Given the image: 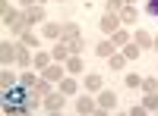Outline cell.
I'll list each match as a JSON object with an SVG mask.
<instances>
[{"label":"cell","mask_w":158,"mask_h":116,"mask_svg":"<svg viewBox=\"0 0 158 116\" xmlns=\"http://www.w3.org/2000/svg\"><path fill=\"white\" fill-rule=\"evenodd\" d=\"M63 100H67V94H63L60 88H54V91L41 100V107H44L48 113H60V110H63Z\"/></svg>","instance_id":"1"},{"label":"cell","mask_w":158,"mask_h":116,"mask_svg":"<svg viewBox=\"0 0 158 116\" xmlns=\"http://www.w3.org/2000/svg\"><path fill=\"white\" fill-rule=\"evenodd\" d=\"M95 100H98V113H111V110H117V94L111 91V88H101Z\"/></svg>","instance_id":"2"},{"label":"cell","mask_w":158,"mask_h":116,"mask_svg":"<svg viewBox=\"0 0 158 116\" xmlns=\"http://www.w3.org/2000/svg\"><path fill=\"white\" fill-rule=\"evenodd\" d=\"M120 13H108V9H104V16H101V22H98V28L104 32V35H114L117 28H120Z\"/></svg>","instance_id":"3"},{"label":"cell","mask_w":158,"mask_h":116,"mask_svg":"<svg viewBox=\"0 0 158 116\" xmlns=\"http://www.w3.org/2000/svg\"><path fill=\"white\" fill-rule=\"evenodd\" d=\"M22 16H25V22H29V25L48 22V13H44V6H41V3H35V6H25V9H22Z\"/></svg>","instance_id":"4"},{"label":"cell","mask_w":158,"mask_h":116,"mask_svg":"<svg viewBox=\"0 0 158 116\" xmlns=\"http://www.w3.org/2000/svg\"><path fill=\"white\" fill-rule=\"evenodd\" d=\"M76 113H79V116L98 113V100H95V97H89V94H79V97H76Z\"/></svg>","instance_id":"5"},{"label":"cell","mask_w":158,"mask_h":116,"mask_svg":"<svg viewBox=\"0 0 158 116\" xmlns=\"http://www.w3.org/2000/svg\"><path fill=\"white\" fill-rule=\"evenodd\" d=\"M41 75H44L48 82H60L63 75H70V72H67V66H63V63H57V60H54L51 66H44V69H41Z\"/></svg>","instance_id":"6"},{"label":"cell","mask_w":158,"mask_h":116,"mask_svg":"<svg viewBox=\"0 0 158 116\" xmlns=\"http://www.w3.org/2000/svg\"><path fill=\"white\" fill-rule=\"evenodd\" d=\"M44 25V28H41V35L48 38V41H60V38H63V22H41Z\"/></svg>","instance_id":"7"},{"label":"cell","mask_w":158,"mask_h":116,"mask_svg":"<svg viewBox=\"0 0 158 116\" xmlns=\"http://www.w3.org/2000/svg\"><path fill=\"white\" fill-rule=\"evenodd\" d=\"M16 50H19V44L3 41L0 44V63H3V66H13V63H16Z\"/></svg>","instance_id":"8"},{"label":"cell","mask_w":158,"mask_h":116,"mask_svg":"<svg viewBox=\"0 0 158 116\" xmlns=\"http://www.w3.org/2000/svg\"><path fill=\"white\" fill-rule=\"evenodd\" d=\"M16 85H19V72H13L10 66H3L0 69V88L10 91V88H16Z\"/></svg>","instance_id":"9"},{"label":"cell","mask_w":158,"mask_h":116,"mask_svg":"<svg viewBox=\"0 0 158 116\" xmlns=\"http://www.w3.org/2000/svg\"><path fill=\"white\" fill-rule=\"evenodd\" d=\"M51 57H54L57 63H67V60L73 57V50H70V44H67V41H63V38H60V41L54 44V50H51Z\"/></svg>","instance_id":"10"},{"label":"cell","mask_w":158,"mask_h":116,"mask_svg":"<svg viewBox=\"0 0 158 116\" xmlns=\"http://www.w3.org/2000/svg\"><path fill=\"white\" fill-rule=\"evenodd\" d=\"M51 63H54L51 50H35V60H32V69H35V72H41L44 66H51Z\"/></svg>","instance_id":"11"},{"label":"cell","mask_w":158,"mask_h":116,"mask_svg":"<svg viewBox=\"0 0 158 116\" xmlns=\"http://www.w3.org/2000/svg\"><path fill=\"white\" fill-rule=\"evenodd\" d=\"M51 91H54V82H48V79H44V75H41V79H38V82H35V88H32V94H35L38 100H44V97H48Z\"/></svg>","instance_id":"12"},{"label":"cell","mask_w":158,"mask_h":116,"mask_svg":"<svg viewBox=\"0 0 158 116\" xmlns=\"http://www.w3.org/2000/svg\"><path fill=\"white\" fill-rule=\"evenodd\" d=\"M32 60H35V50L29 54V47L19 44V50H16V66H19V69H32Z\"/></svg>","instance_id":"13"},{"label":"cell","mask_w":158,"mask_h":116,"mask_svg":"<svg viewBox=\"0 0 158 116\" xmlns=\"http://www.w3.org/2000/svg\"><path fill=\"white\" fill-rule=\"evenodd\" d=\"M57 88H60V91L67 94V97H76V91H79V85H76V79H73V75H63V79L57 82Z\"/></svg>","instance_id":"14"},{"label":"cell","mask_w":158,"mask_h":116,"mask_svg":"<svg viewBox=\"0 0 158 116\" xmlns=\"http://www.w3.org/2000/svg\"><path fill=\"white\" fill-rule=\"evenodd\" d=\"M95 54H98L101 60H108L111 54H117V44L111 41V38H104V41H98V47H95Z\"/></svg>","instance_id":"15"},{"label":"cell","mask_w":158,"mask_h":116,"mask_svg":"<svg viewBox=\"0 0 158 116\" xmlns=\"http://www.w3.org/2000/svg\"><path fill=\"white\" fill-rule=\"evenodd\" d=\"M19 44H22V47H29V50H38L41 38H38L35 32H22V35H19Z\"/></svg>","instance_id":"16"},{"label":"cell","mask_w":158,"mask_h":116,"mask_svg":"<svg viewBox=\"0 0 158 116\" xmlns=\"http://www.w3.org/2000/svg\"><path fill=\"white\" fill-rule=\"evenodd\" d=\"M133 41H136V44H139L142 50H149V47L155 44V38H152L149 32H142V28H136V32H133Z\"/></svg>","instance_id":"17"},{"label":"cell","mask_w":158,"mask_h":116,"mask_svg":"<svg viewBox=\"0 0 158 116\" xmlns=\"http://www.w3.org/2000/svg\"><path fill=\"white\" fill-rule=\"evenodd\" d=\"M127 63H130V60H127L123 54H111V57H108V66H111L114 72H123V69H127Z\"/></svg>","instance_id":"18"},{"label":"cell","mask_w":158,"mask_h":116,"mask_svg":"<svg viewBox=\"0 0 158 116\" xmlns=\"http://www.w3.org/2000/svg\"><path fill=\"white\" fill-rule=\"evenodd\" d=\"M38 79H41V72H38V75H35L32 69H22V72H19V85H25V88H35Z\"/></svg>","instance_id":"19"},{"label":"cell","mask_w":158,"mask_h":116,"mask_svg":"<svg viewBox=\"0 0 158 116\" xmlns=\"http://www.w3.org/2000/svg\"><path fill=\"white\" fill-rule=\"evenodd\" d=\"M136 16H139V13H136V6H133V3H127V6L120 9V22H123V25H133V22H136Z\"/></svg>","instance_id":"20"},{"label":"cell","mask_w":158,"mask_h":116,"mask_svg":"<svg viewBox=\"0 0 158 116\" xmlns=\"http://www.w3.org/2000/svg\"><path fill=\"white\" fill-rule=\"evenodd\" d=\"M67 72H70V75H79V72H82V54H73V57L67 60Z\"/></svg>","instance_id":"21"},{"label":"cell","mask_w":158,"mask_h":116,"mask_svg":"<svg viewBox=\"0 0 158 116\" xmlns=\"http://www.w3.org/2000/svg\"><path fill=\"white\" fill-rule=\"evenodd\" d=\"M85 88H89V91H101V88H104V82H101V75H98V72H92V75H85Z\"/></svg>","instance_id":"22"},{"label":"cell","mask_w":158,"mask_h":116,"mask_svg":"<svg viewBox=\"0 0 158 116\" xmlns=\"http://www.w3.org/2000/svg\"><path fill=\"white\" fill-rule=\"evenodd\" d=\"M111 41H114L117 47H127L130 41H133V38H130V32H123V28H117V32L111 35Z\"/></svg>","instance_id":"23"},{"label":"cell","mask_w":158,"mask_h":116,"mask_svg":"<svg viewBox=\"0 0 158 116\" xmlns=\"http://www.w3.org/2000/svg\"><path fill=\"white\" fill-rule=\"evenodd\" d=\"M120 54H123V57H127V60H136V57H139V54H142V47H139V44H136V41H130V44H127V47H120Z\"/></svg>","instance_id":"24"},{"label":"cell","mask_w":158,"mask_h":116,"mask_svg":"<svg viewBox=\"0 0 158 116\" xmlns=\"http://www.w3.org/2000/svg\"><path fill=\"white\" fill-rule=\"evenodd\" d=\"M63 41L70 44L73 54H82V47H85V38H82V35H76V38H63Z\"/></svg>","instance_id":"25"},{"label":"cell","mask_w":158,"mask_h":116,"mask_svg":"<svg viewBox=\"0 0 158 116\" xmlns=\"http://www.w3.org/2000/svg\"><path fill=\"white\" fill-rule=\"evenodd\" d=\"M142 104H146L149 113H158V91H149L146 97H142Z\"/></svg>","instance_id":"26"},{"label":"cell","mask_w":158,"mask_h":116,"mask_svg":"<svg viewBox=\"0 0 158 116\" xmlns=\"http://www.w3.org/2000/svg\"><path fill=\"white\" fill-rule=\"evenodd\" d=\"M123 85L130 88V91H133V88H142V79H139V75H133V72H130V75H123Z\"/></svg>","instance_id":"27"},{"label":"cell","mask_w":158,"mask_h":116,"mask_svg":"<svg viewBox=\"0 0 158 116\" xmlns=\"http://www.w3.org/2000/svg\"><path fill=\"white\" fill-rule=\"evenodd\" d=\"M76 35H82V32H79V25H76V22H63V38H76Z\"/></svg>","instance_id":"28"},{"label":"cell","mask_w":158,"mask_h":116,"mask_svg":"<svg viewBox=\"0 0 158 116\" xmlns=\"http://www.w3.org/2000/svg\"><path fill=\"white\" fill-rule=\"evenodd\" d=\"M142 91H158V79H155V75H149V79H142Z\"/></svg>","instance_id":"29"},{"label":"cell","mask_w":158,"mask_h":116,"mask_svg":"<svg viewBox=\"0 0 158 116\" xmlns=\"http://www.w3.org/2000/svg\"><path fill=\"white\" fill-rule=\"evenodd\" d=\"M127 6V0H108V13H120Z\"/></svg>","instance_id":"30"},{"label":"cell","mask_w":158,"mask_h":116,"mask_svg":"<svg viewBox=\"0 0 158 116\" xmlns=\"http://www.w3.org/2000/svg\"><path fill=\"white\" fill-rule=\"evenodd\" d=\"M146 113H149V110H146V104H136L133 110H130V116H146Z\"/></svg>","instance_id":"31"},{"label":"cell","mask_w":158,"mask_h":116,"mask_svg":"<svg viewBox=\"0 0 158 116\" xmlns=\"http://www.w3.org/2000/svg\"><path fill=\"white\" fill-rule=\"evenodd\" d=\"M149 13H152V16H158V0H149V6H146Z\"/></svg>","instance_id":"32"},{"label":"cell","mask_w":158,"mask_h":116,"mask_svg":"<svg viewBox=\"0 0 158 116\" xmlns=\"http://www.w3.org/2000/svg\"><path fill=\"white\" fill-rule=\"evenodd\" d=\"M22 6H35V3H44V0H19Z\"/></svg>","instance_id":"33"},{"label":"cell","mask_w":158,"mask_h":116,"mask_svg":"<svg viewBox=\"0 0 158 116\" xmlns=\"http://www.w3.org/2000/svg\"><path fill=\"white\" fill-rule=\"evenodd\" d=\"M152 50H158V38H155V44H152Z\"/></svg>","instance_id":"34"},{"label":"cell","mask_w":158,"mask_h":116,"mask_svg":"<svg viewBox=\"0 0 158 116\" xmlns=\"http://www.w3.org/2000/svg\"><path fill=\"white\" fill-rule=\"evenodd\" d=\"M127 3H133V0H127Z\"/></svg>","instance_id":"35"},{"label":"cell","mask_w":158,"mask_h":116,"mask_svg":"<svg viewBox=\"0 0 158 116\" xmlns=\"http://www.w3.org/2000/svg\"><path fill=\"white\" fill-rule=\"evenodd\" d=\"M54 3H60V0H54Z\"/></svg>","instance_id":"36"}]
</instances>
